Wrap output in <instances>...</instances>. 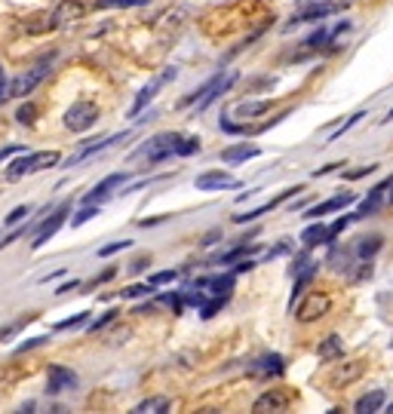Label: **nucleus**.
Returning <instances> with one entry per match:
<instances>
[{"label":"nucleus","mask_w":393,"mask_h":414,"mask_svg":"<svg viewBox=\"0 0 393 414\" xmlns=\"http://www.w3.org/2000/svg\"><path fill=\"white\" fill-rule=\"evenodd\" d=\"M62 160L59 151H37V154H22L16 163H10L6 166V181H19V178L25 175H34V172H44V169L55 166V163Z\"/></svg>","instance_id":"f257e3e1"},{"label":"nucleus","mask_w":393,"mask_h":414,"mask_svg":"<svg viewBox=\"0 0 393 414\" xmlns=\"http://www.w3.org/2000/svg\"><path fill=\"white\" fill-rule=\"evenodd\" d=\"M178 141H182L178 132H157L154 138H148L145 145L135 151V156H145L148 163H163V160H169V156H175Z\"/></svg>","instance_id":"f03ea898"},{"label":"nucleus","mask_w":393,"mask_h":414,"mask_svg":"<svg viewBox=\"0 0 393 414\" xmlns=\"http://www.w3.org/2000/svg\"><path fill=\"white\" fill-rule=\"evenodd\" d=\"M65 129L71 132H87L92 129V126L98 123V105H92V102H77V105H71V108L65 111Z\"/></svg>","instance_id":"7ed1b4c3"},{"label":"nucleus","mask_w":393,"mask_h":414,"mask_svg":"<svg viewBox=\"0 0 393 414\" xmlns=\"http://www.w3.org/2000/svg\"><path fill=\"white\" fill-rule=\"evenodd\" d=\"M49 77V65H34V68H25L19 77L10 80V98H25L28 92H34Z\"/></svg>","instance_id":"20e7f679"},{"label":"nucleus","mask_w":393,"mask_h":414,"mask_svg":"<svg viewBox=\"0 0 393 414\" xmlns=\"http://www.w3.org/2000/svg\"><path fill=\"white\" fill-rule=\"evenodd\" d=\"M329 310H332V298L323 295V291H311V295H307L304 301L298 304L295 319L307 325V323H317V319H323Z\"/></svg>","instance_id":"39448f33"},{"label":"nucleus","mask_w":393,"mask_h":414,"mask_svg":"<svg viewBox=\"0 0 393 414\" xmlns=\"http://www.w3.org/2000/svg\"><path fill=\"white\" fill-rule=\"evenodd\" d=\"M234 83H237V71H231V74H225V77L218 74V77H212L209 83H203V87H200V98H197V114L209 108V105L216 102L221 92H227Z\"/></svg>","instance_id":"423d86ee"},{"label":"nucleus","mask_w":393,"mask_h":414,"mask_svg":"<svg viewBox=\"0 0 393 414\" xmlns=\"http://www.w3.org/2000/svg\"><path fill=\"white\" fill-rule=\"evenodd\" d=\"M169 80H175V68H166L160 77H154V80L148 83V87L139 92V96H135V102H132V108H130V117H139V114H141V111L148 108V105L154 102V98H157V92H160L163 87H166Z\"/></svg>","instance_id":"0eeeda50"},{"label":"nucleus","mask_w":393,"mask_h":414,"mask_svg":"<svg viewBox=\"0 0 393 414\" xmlns=\"http://www.w3.org/2000/svg\"><path fill=\"white\" fill-rule=\"evenodd\" d=\"M68 212H71V203H62L59 209L53 212V215H49L44 224L37 227V233H34V240H31V249H44L49 240L55 237V231H59L62 224H65V218H68Z\"/></svg>","instance_id":"6e6552de"},{"label":"nucleus","mask_w":393,"mask_h":414,"mask_svg":"<svg viewBox=\"0 0 393 414\" xmlns=\"http://www.w3.org/2000/svg\"><path fill=\"white\" fill-rule=\"evenodd\" d=\"M59 25H62L59 12H55V10H46V12H34L31 19H25V22H22V31H25V34H34V37H40V34L55 31Z\"/></svg>","instance_id":"1a4fd4ad"},{"label":"nucleus","mask_w":393,"mask_h":414,"mask_svg":"<svg viewBox=\"0 0 393 414\" xmlns=\"http://www.w3.org/2000/svg\"><path fill=\"white\" fill-rule=\"evenodd\" d=\"M77 387V375L65 366H49L46 371V390L53 393V396H59V393L65 390H74Z\"/></svg>","instance_id":"9d476101"},{"label":"nucleus","mask_w":393,"mask_h":414,"mask_svg":"<svg viewBox=\"0 0 393 414\" xmlns=\"http://www.w3.org/2000/svg\"><path fill=\"white\" fill-rule=\"evenodd\" d=\"M292 402V396L280 387H270L268 393H261L259 399L252 402V411H286Z\"/></svg>","instance_id":"9b49d317"},{"label":"nucleus","mask_w":393,"mask_h":414,"mask_svg":"<svg viewBox=\"0 0 393 414\" xmlns=\"http://www.w3.org/2000/svg\"><path fill=\"white\" fill-rule=\"evenodd\" d=\"M350 203H356V194L353 190H344V194H338V197H332V199H323V203H317V206H311V209H304V218H323L329 215V212H338V209H344V206Z\"/></svg>","instance_id":"f8f14e48"},{"label":"nucleus","mask_w":393,"mask_h":414,"mask_svg":"<svg viewBox=\"0 0 393 414\" xmlns=\"http://www.w3.org/2000/svg\"><path fill=\"white\" fill-rule=\"evenodd\" d=\"M363 371H366V362H363V359L341 362V366L329 375V387H347V384H353L356 377H363Z\"/></svg>","instance_id":"ddd939ff"},{"label":"nucleus","mask_w":393,"mask_h":414,"mask_svg":"<svg viewBox=\"0 0 393 414\" xmlns=\"http://www.w3.org/2000/svg\"><path fill=\"white\" fill-rule=\"evenodd\" d=\"M302 184H298V188H286V190H280V197H274V199H268V203L264 206H259V209H252V212H246V215H234V221H237V224H243V221H255V218H261V215H268V212H274L277 206L280 203H286V199H292L295 194H302Z\"/></svg>","instance_id":"4468645a"},{"label":"nucleus","mask_w":393,"mask_h":414,"mask_svg":"<svg viewBox=\"0 0 393 414\" xmlns=\"http://www.w3.org/2000/svg\"><path fill=\"white\" fill-rule=\"evenodd\" d=\"M197 190H221V188H237V178L234 175H227V172H221V169H212V172H203V175H197Z\"/></svg>","instance_id":"2eb2a0df"},{"label":"nucleus","mask_w":393,"mask_h":414,"mask_svg":"<svg viewBox=\"0 0 393 414\" xmlns=\"http://www.w3.org/2000/svg\"><path fill=\"white\" fill-rule=\"evenodd\" d=\"M387 188H393V178H387V181H381V184H378V188L372 190V194H369L366 199H363L360 209L353 212V218H369V215H375L378 206H381V199H384V190H387Z\"/></svg>","instance_id":"dca6fc26"},{"label":"nucleus","mask_w":393,"mask_h":414,"mask_svg":"<svg viewBox=\"0 0 393 414\" xmlns=\"http://www.w3.org/2000/svg\"><path fill=\"white\" fill-rule=\"evenodd\" d=\"M126 135H130V132H123V135H111V138H102V141H98V138H92V141H87V145H83V147H80V151H77L74 156H71L68 163H71V166H77V163H80V160H87V156L98 154V151H105V147L117 145V141H123Z\"/></svg>","instance_id":"f3484780"},{"label":"nucleus","mask_w":393,"mask_h":414,"mask_svg":"<svg viewBox=\"0 0 393 414\" xmlns=\"http://www.w3.org/2000/svg\"><path fill=\"white\" fill-rule=\"evenodd\" d=\"M123 181H126V175H120V172H117V175H108L105 181H98L96 188H92L89 194L83 197V203H102V199H108V197H111V190H114V188H123Z\"/></svg>","instance_id":"a211bd4d"},{"label":"nucleus","mask_w":393,"mask_h":414,"mask_svg":"<svg viewBox=\"0 0 393 414\" xmlns=\"http://www.w3.org/2000/svg\"><path fill=\"white\" fill-rule=\"evenodd\" d=\"M384 402H387V393H384V390H372V393H363V396L356 399V402H353V411H356V414L381 411Z\"/></svg>","instance_id":"6ab92c4d"},{"label":"nucleus","mask_w":393,"mask_h":414,"mask_svg":"<svg viewBox=\"0 0 393 414\" xmlns=\"http://www.w3.org/2000/svg\"><path fill=\"white\" fill-rule=\"evenodd\" d=\"M341 10V3H317V6H307V10H302L295 19H292V25H298V22H317V19H326V16H332V12H338ZM289 25V28H292Z\"/></svg>","instance_id":"aec40b11"},{"label":"nucleus","mask_w":393,"mask_h":414,"mask_svg":"<svg viewBox=\"0 0 393 414\" xmlns=\"http://www.w3.org/2000/svg\"><path fill=\"white\" fill-rule=\"evenodd\" d=\"M259 154H261V147H255V145H231L221 151V163H246Z\"/></svg>","instance_id":"412c9836"},{"label":"nucleus","mask_w":393,"mask_h":414,"mask_svg":"<svg viewBox=\"0 0 393 414\" xmlns=\"http://www.w3.org/2000/svg\"><path fill=\"white\" fill-rule=\"evenodd\" d=\"M197 289H209L212 295H231L234 289V273H225V276H209V280H200L194 282Z\"/></svg>","instance_id":"4be33fe9"},{"label":"nucleus","mask_w":393,"mask_h":414,"mask_svg":"<svg viewBox=\"0 0 393 414\" xmlns=\"http://www.w3.org/2000/svg\"><path fill=\"white\" fill-rule=\"evenodd\" d=\"M317 356H320L323 362H335V359H341V356H344V344H341L338 334H329L323 344H320Z\"/></svg>","instance_id":"5701e85b"},{"label":"nucleus","mask_w":393,"mask_h":414,"mask_svg":"<svg viewBox=\"0 0 393 414\" xmlns=\"http://www.w3.org/2000/svg\"><path fill=\"white\" fill-rule=\"evenodd\" d=\"M326 242H332L329 240V227L326 224H311L302 233V246L304 249H317V246H326Z\"/></svg>","instance_id":"b1692460"},{"label":"nucleus","mask_w":393,"mask_h":414,"mask_svg":"<svg viewBox=\"0 0 393 414\" xmlns=\"http://www.w3.org/2000/svg\"><path fill=\"white\" fill-rule=\"evenodd\" d=\"M283 356H264V359L255 362V368H252V375H261V377H277V375H283Z\"/></svg>","instance_id":"393cba45"},{"label":"nucleus","mask_w":393,"mask_h":414,"mask_svg":"<svg viewBox=\"0 0 393 414\" xmlns=\"http://www.w3.org/2000/svg\"><path fill=\"white\" fill-rule=\"evenodd\" d=\"M270 111V102H240L237 108H234V114L243 120V123H249V120L261 117V114Z\"/></svg>","instance_id":"a878e982"},{"label":"nucleus","mask_w":393,"mask_h":414,"mask_svg":"<svg viewBox=\"0 0 393 414\" xmlns=\"http://www.w3.org/2000/svg\"><path fill=\"white\" fill-rule=\"evenodd\" d=\"M55 12H59L62 25H65V22H71V19H83V16H87V6L77 3V0H62V3L55 6Z\"/></svg>","instance_id":"bb28decb"},{"label":"nucleus","mask_w":393,"mask_h":414,"mask_svg":"<svg viewBox=\"0 0 393 414\" xmlns=\"http://www.w3.org/2000/svg\"><path fill=\"white\" fill-rule=\"evenodd\" d=\"M160 411H169V399L166 396H151L145 402L135 405V414H160Z\"/></svg>","instance_id":"cd10ccee"},{"label":"nucleus","mask_w":393,"mask_h":414,"mask_svg":"<svg viewBox=\"0 0 393 414\" xmlns=\"http://www.w3.org/2000/svg\"><path fill=\"white\" fill-rule=\"evenodd\" d=\"M384 246V240L378 237V233H372V237H360V246H356V255L360 258H372V255H378Z\"/></svg>","instance_id":"c85d7f7f"},{"label":"nucleus","mask_w":393,"mask_h":414,"mask_svg":"<svg viewBox=\"0 0 393 414\" xmlns=\"http://www.w3.org/2000/svg\"><path fill=\"white\" fill-rule=\"evenodd\" d=\"M16 123H22V126H34V123H37V108H34L31 102H25L22 108L16 111Z\"/></svg>","instance_id":"c756f323"},{"label":"nucleus","mask_w":393,"mask_h":414,"mask_svg":"<svg viewBox=\"0 0 393 414\" xmlns=\"http://www.w3.org/2000/svg\"><path fill=\"white\" fill-rule=\"evenodd\" d=\"M191 154H200V138H184L182 135V141H178V147H175V156H191Z\"/></svg>","instance_id":"7c9ffc66"},{"label":"nucleus","mask_w":393,"mask_h":414,"mask_svg":"<svg viewBox=\"0 0 393 414\" xmlns=\"http://www.w3.org/2000/svg\"><path fill=\"white\" fill-rule=\"evenodd\" d=\"M225 304H227V295H216L212 301H206L203 307H200V313H203V319H212Z\"/></svg>","instance_id":"2f4dec72"},{"label":"nucleus","mask_w":393,"mask_h":414,"mask_svg":"<svg viewBox=\"0 0 393 414\" xmlns=\"http://www.w3.org/2000/svg\"><path fill=\"white\" fill-rule=\"evenodd\" d=\"M92 215H98V209H96V203H87L80 212H77V215H71V227H80V224H87V221H89Z\"/></svg>","instance_id":"473e14b6"},{"label":"nucleus","mask_w":393,"mask_h":414,"mask_svg":"<svg viewBox=\"0 0 393 414\" xmlns=\"http://www.w3.org/2000/svg\"><path fill=\"white\" fill-rule=\"evenodd\" d=\"M363 117H366V111H356V114H353V117H350V120H344V123H341V126H338V129H335L332 135H329V141H338V138H341V135H344V132L350 129V126H356V123H360V120H363Z\"/></svg>","instance_id":"72a5a7b5"},{"label":"nucleus","mask_w":393,"mask_h":414,"mask_svg":"<svg viewBox=\"0 0 393 414\" xmlns=\"http://www.w3.org/2000/svg\"><path fill=\"white\" fill-rule=\"evenodd\" d=\"M83 323H89V313H77V316H71V319H62V323H55L53 328L55 332H65V328H77Z\"/></svg>","instance_id":"f704fd0d"},{"label":"nucleus","mask_w":393,"mask_h":414,"mask_svg":"<svg viewBox=\"0 0 393 414\" xmlns=\"http://www.w3.org/2000/svg\"><path fill=\"white\" fill-rule=\"evenodd\" d=\"M151 291H154L151 282H135L130 289H123V298H145V295H151Z\"/></svg>","instance_id":"c9c22d12"},{"label":"nucleus","mask_w":393,"mask_h":414,"mask_svg":"<svg viewBox=\"0 0 393 414\" xmlns=\"http://www.w3.org/2000/svg\"><path fill=\"white\" fill-rule=\"evenodd\" d=\"M249 252H255V249L243 242V246H237V249H231V252H225V255H221V258H218V264H231V261H237V258H243V255H249Z\"/></svg>","instance_id":"e433bc0d"},{"label":"nucleus","mask_w":393,"mask_h":414,"mask_svg":"<svg viewBox=\"0 0 393 414\" xmlns=\"http://www.w3.org/2000/svg\"><path fill=\"white\" fill-rule=\"evenodd\" d=\"M28 215H31V206H16V209L6 215V224H22V221H28Z\"/></svg>","instance_id":"4c0bfd02"},{"label":"nucleus","mask_w":393,"mask_h":414,"mask_svg":"<svg viewBox=\"0 0 393 414\" xmlns=\"http://www.w3.org/2000/svg\"><path fill=\"white\" fill-rule=\"evenodd\" d=\"M148 0H96L98 10H111V6H145Z\"/></svg>","instance_id":"58836bf2"},{"label":"nucleus","mask_w":393,"mask_h":414,"mask_svg":"<svg viewBox=\"0 0 393 414\" xmlns=\"http://www.w3.org/2000/svg\"><path fill=\"white\" fill-rule=\"evenodd\" d=\"M175 280H178V273H175V270H160V273L148 276V282H151L154 289H157V285H166V282H175Z\"/></svg>","instance_id":"ea45409f"},{"label":"nucleus","mask_w":393,"mask_h":414,"mask_svg":"<svg viewBox=\"0 0 393 414\" xmlns=\"http://www.w3.org/2000/svg\"><path fill=\"white\" fill-rule=\"evenodd\" d=\"M132 242L130 240H120V242H111V246H102L98 249V258H108V255H117V252H123V249H130Z\"/></svg>","instance_id":"a19ab883"},{"label":"nucleus","mask_w":393,"mask_h":414,"mask_svg":"<svg viewBox=\"0 0 393 414\" xmlns=\"http://www.w3.org/2000/svg\"><path fill=\"white\" fill-rule=\"evenodd\" d=\"M323 44H329V31H326V28H320V31H313L311 37L304 40V46H311V49H320Z\"/></svg>","instance_id":"79ce46f5"},{"label":"nucleus","mask_w":393,"mask_h":414,"mask_svg":"<svg viewBox=\"0 0 393 414\" xmlns=\"http://www.w3.org/2000/svg\"><path fill=\"white\" fill-rule=\"evenodd\" d=\"M350 221H356V218H353V215H341V218H338V221H335V224H332V227H329V240H335V237H338V233H341V231H344V227L350 224Z\"/></svg>","instance_id":"37998d69"},{"label":"nucleus","mask_w":393,"mask_h":414,"mask_svg":"<svg viewBox=\"0 0 393 414\" xmlns=\"http://www.w3.org/2000/svg\"><path fill=\"white\" fill-rule=\"evenodd\" d=\"M114 316H117V310H108V313H105V316H102V319H96V323H89V328H87V332H89V334H96V332H102V328H105V325H108V323H111V319H114Z\"/></svg>","instance_id":"c03bdc74"},{"label":"nucleus","mask_w":393,"mask_h":414,"mask_svg":"<svg viewBox=\"0 0 393 414\" xmlns=\"http://www.w3.org/2000/svg\"><path fill=\"white\" fill-rule=\"evenodd\" d=\"M44 344H49V338H46V334H40V338H31V341H25V344H19V347H16V353H28V350L44 347Z\"/></svg>","instance_id":"a18cd8bd"},{"label":"nucleus","mask_w":393,"mask_h":414,"mask_svg":"<svg viewBox=\"0 0 393 414\" xmlns=\"http://www.w3.org/2000/svg\"><path fill=\"white\" fill-rule=\"evenodd\" d=\"M12 154H25V147H22V145H10V147H0V163H3V160H10Z\"/></svg>","instance_id":"49530a36"},{"label":"nucleus","mask_w":393,"mask_h":414,"mask_svg":"<svg viewBox=\"0 0 393 414\" xmlns=\"http://www.w3.org/2000/svg\"><path fill=\"white\" fill-rule=\"evenodd\" d=\"M10 98V83H6V77H3V68H0V105Z\"/></svg>","instance_id":"de8ad7c7"},{"label":"nucleus","mask_w":393,"mask_h":414,"mask_svg":"<svg viewBox=\"0 0 393 414\" xmlns=\"http://www.w3.org/2000/svg\"><path fill=\"white\" fill-rule=\"evenodd\" d=\"M338 166H344V163H332V166H320L317 172H313V178H320V175H329V172H335Z\"/></svg>","instance_id":"09e8293b"},{"label":"nucleus","mask_w":393,"mask_h":414,"mask_svg":"<svg viewBox=\"0 0 393 414\" xmlns=\"http://www.w3.org/2000/svg\"><path fill=\"white\" fill-rule=\"evenodd\" d=\"M255 267V261H249V258H243L237 267H234V273H246V270H252Z\"/></svg>","instance_id":"8fccbe9b"},{"label":"nucleus","mask_w":393,"mask_h":414,"mask_svg":"<svg viewBox=\"0 0 393 414\" xmlns=\"http://www.w3.org/2000/svg\"><path fill=\"white\" fill-rule=\"evenodd\" d=\"M148 264H151V258H139V261H135V264H132V270H135V273H139V270H145V267H148Z\"/></svg>","instance_id":"3c124183"},{"label":"nucleus","mask_w":393,"mask_h":414,"mask_svg":"<svg viewBox=\"0 0 393 414\" xmlns=\"http://www.w3.org/2000/svg\"><path fill=\"white\" fill-rule=\"evenodd\" d=\"M111 276H114V267H108V270H105V273H102V276H98V280H96V285H102V282H108V280H111Z\"/></svg>","instance_id":"603ef678"},{"label":"nucleus","mask_w":393,"mask_h":414,"mask_svg":"<svg viewBox=\"0 0 393 414\" xmlns=\"http://www.w3.org/2000/svg\"><path fill=\"white\" fill-rule=\"evenodd\" d=\"M77 285H80V282H65V285H62V289H55V291H59V295H65V291H71V289H77Z\"/></svg>","instance_id":"864d4df0"},{"label":"nucleus","mask_w":393,"mask_h":414,"mask_svg":"<svg viewBox=\"0 0 393 414\" xmlns=\"http://www.w3.org/2000/svg\"><path fill=\"white\" fill-rule=\"evenodd\" d=\"M390 117H393V111H390ZM390 117H387V120H390Z\"/></svg>","instance_id":"5fc2aeb1"},{"label":"nucleus","mask_w":393,"mask_h":414,"mask_svg":"<svg viewBox=\"0 0 393 414\" xmlns=\"http://www.w3.org/2000/svg\"><path fill=\"white\" fill-rule=\"evenodd\" d=\"M390 206H393V197H390Z\"/></svg>","instance_id":"6e6d98bb"},{"label":"nucleus","mask_w":393,"mask_h":414,"mask_svg":"<svg viewBox=\"0 0 393 414\" xmlns=\"http://www.w3.org/2000/svg\"><path fill=\"white\" fill-rule=\"evenodd\" d=\"M390 411H393V405H390Z\"/></svg>","instance_id":"4d7b16f0"}]
</instances>
